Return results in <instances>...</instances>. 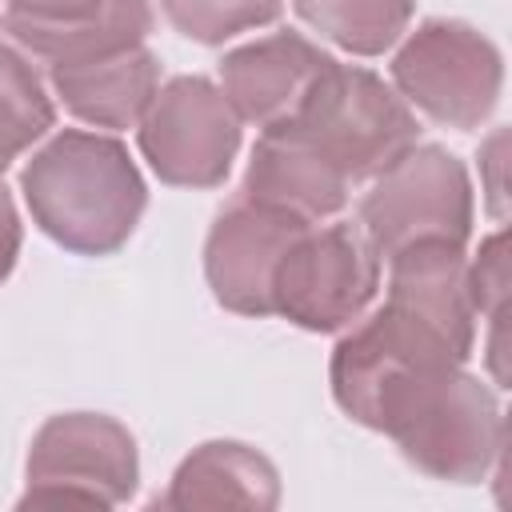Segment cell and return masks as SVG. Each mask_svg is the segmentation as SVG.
Wrapping results in <instances>:
<instances>
[{"mask_svg": "<svg viewBox=\"0 0 512 512\" xmlns=\"http://www.w3.org/2000/svg\"><path fill=\"white\" fill-rule=\"evenodd\" d=\"M32 224L76 256H108L136 232L148 188L116 136L64 128L20 172Z\"/></svg>", "mask_w": 512, "mask_h": 512, "instance_id": "obj_1", "label": "cell"}, {"mask_svg": "<svg viewBox=\"0 0 512 512\" xmlns=\"http://www.w3.org/2000/svg\"><path fill=\"white\" fill-rule=\"evenodd\" d=\"M504 292H508V260H504V232H496L480 244V256L468 264V296L480 316L500 324Z\"/></svg>", "mask_w": 512, "mask_h": 512, "instance_id": "obj_18", "label": "cell"}, {"mask_svg": "<svg viewBox=\"0 0 512 512\" xmlns=\"http://www.w3.org/2000/svg\"><path fill=\"white\" fill-rule=\"evenodd\" d=\"M168 24L196 44H224L280 16L284 0H160Z\"/></svg>", "mask_w": 512, "mask_h": 512, "instance_id": "obj_17", "label": "cell"}, {"mask_svg": "<svg viewBox=\"0 0 512 512\" xmlns=\"http://www.w3.org/2000/svg\"><path fill=\"white\" fill-rule=\"evenodd\" d=\"M472 212L476 200L468 168L440 144H412L372 176V188L360 200V232L384 260L424 240L464 248L472 236Z\"/></svg>", "mask_w": 512, "mask_h": 512, "instance_id": "obj_4", "label": "cell"}, {"mask_svg": "<svg viewBox=\"0 0 512 512\" xmlns=\"http://www.w3.org/2000/svg\"><path fill=\"white\" fill-rule=\"evenodd\" d=\"M104 0H4V16L32 24H72L100 12Z\"/></svg>", "mask_w": 512, "mask_h": 512, "instance_id": "obj_19", "label": "cell"}, {"mask_svg": "<svg viewBox=\"0 0 512 512\" xmlns=\"http://www.w3.org/2000/svg\"><path fill=\"white\" fill-rule=\"evenodd\" d=\"M284 124L300 132L332 168H340L348 184L380 176L392 160L420 144V120L404 96H396L376 72L340 60L324 68L296 116Z\"/></svg>", "mask_w": 512, "mask_h": 512, "instance_id": "obj_3", "label": "cell"}, {"mask_svg": "<svg viewBox=\"0 0 512 512\" xmlns=\"http://www.w3.org/2000/svg\"><path fill=\"white\" fill-rule=\"evenodd\" d=\"M28 504H88L116 508L140 484V456L132 432L104 412H60L40 424L24 460Z\"/></svg>", "mask_w": 512, "mask_h": 512, "instance_id": "obj_6", "label": "cell"}, {"mask_svg": "<svg viewBox=\"0 0 512 512\" xmlns=\"http://www.w3.org/2000/svg\"><path fill=\"white\" fill-rule=\"evenodd\" d=\"M52 92L64 108L96 128H136L160 88V60L148 44L116 48L104 56L48 64Z\"/></svg>", "mask_w": 512, "mask_h": 512, "instance_id": "obj_11", "label": "cell"}, {"mask_svg": "<svg viewBox=\"0 0 512 512\" xmlns=\"http://www.w3.org/2000/svg\"><path fill=\"white\" fill-rule=\"evenodd\" d=\"M160 508H276L280 472L276 464L240 440H208L192 448L168 480V492L156 496Z\"/></svg>", "mask_w": 512, "mask_h": 512, "instance_id": "obj_13", "label": "cell"}, {"mask_svg": "<svg viewBox=\"0 0 512 512\" xmlns=\"http://www.w3.org/2000/svg\"><path fill=\"white\" fill-rule=\"evenodd\" d=\"M372 432L392 436L412 468L448 484H480L504 448L500 400L480 376L464 372V364L392 388Z\"/></svg>", "mask_w": 512, "mask_h": 512, "instance_id": "obj_2", "label": "cell"}, {"mask_svg": "<svg viewBox=\"0 0 512 512\" xmlns=\"http://www.w3.org/2000/svg\"><path fill=\"white\" fill-rule=\"evenodd\" d=\"M312 220L236 196L208 228L204 240V276L220 308L236 316H272V276L280 256Z\"/></svg>", "mask_w": 512, "mask_h": 512, "instance_id": "obj_9", "label": "cell"}, {"mask_svg": "<svg viewBox=\"0 0 512 512\" xmlns=\"http://www.w3.org/2000/svg\"><path fill=\"white\" fill-rule=\"evenodd\" d=\"M136 140L164 184L216 188L240 152V116L208 76H172L140 116Z\"/></svg>", "mask_w": 512, "mask_h": 512, "instance_id": "obj_8", "label": "cell"}, {"mask_svg": "<svg viewBox=\"0 0 512 512\" xmlns=\"http://www.w3.org/2000/svg\"><path fill=\"white\" fill-rule=\"evenodd\" d=\"M4 32L44 64L60 60H84V56H104L116 48L144 44L152 32V4L148 0H104L100 12L88 20L72 24H32V20H12L4 16Z\"/></svg>", "mask_w": 512, "mask_h": 512, "instance_id": "obj_14", "label": "cell"}, {"mask_svg": "<svg viewBox=\"0 0 512 512\" xmlns=\"http://www.w3.org/2000/svg\"><path fill=\"white\" fill-rule=\"evenodd\" d=\"M348 188H352L348 176L332 168L300 132L276 124V128H260L240 192L320 224L348 204Z\"/></svg>", "mask_w": 512, "mask_h": 512, "instance_id": "obj_12", "label": "cell"}, {"mask_svg": "<svg viewBox=\"0 0 512 512\" xmlns=\"http://www.w3.org/2000/svg\"><path fill=\"white\" fill-rule=\"evenodd\" d=\"M380 288V256L352 224H308L272 276V316L304 332H344Z\"/></svg>", "mask_w": 512, "mask_h": 512, "instance_id": "obj_7", "label": "cell"}, {"mask_svg": "<svg viewBox=\"0 0 512 512\" xmlns=\"http://www.w3.org/2000/svg\"><path fill=\"white\" fill-rule=\"evenodd\" d=\"M20 240H24V228H20V212H16V200L8 192V184L0 180V284L12 276L16 268V256H20Z\"/></svg>", "mask_w": 512, "mask_h": 512, "instance_id": "obj_20", "label": "cell"}, {"mask_svg": "<svg viewBox=\"0 0 512 512\" xmlns=\"http://www.w3.org/2000/svg\"><path fill=\"white\" fill-rule=\"evenodd\" d=\"M52 124H56V108L36 68L12 44L0 40V176Z\"/></svg>", "mask_w": 512, "mask_h": 512, "instance_id": "obj_16", "label": "cell"}, {"mask_svg": "<svg viewBox=\"0 0 512 512\" xmlns=\"http://www.w3.org/2000/svg\"><path fill=\"white\" fill-rule=\"evenodd\" d=\"M296 16L352 56L388 52L412 20L416 0H292Z\"/></svg>", "mask_w": 512, "mask_h": 512, "instance_id": "obj_15", "label": "cell"}, {"mask_svg": "<svg viewBox=\"0 0 512 512\" xmlns=\"http://www.w3.org/2000/svg\"><path fill=\"white\" fill-rule=\"evenodd\" d=\"M392 84L404 104H416L444 128H480L504 88L500 48L464 20H424L392 56Z\"/></svg>", "mask_w": 512, "mask_h": 512, "instance_id": "obj_5", "label": "cell"}, {"mask_svg": "<svg viewBox=\"0 0 512 512\" xmlns=\"http://www.w3.org/2000/svg\"><path fill=\"white\" fill-rule=\"evenodd\" d=\"M328 64L332 56L300 32H272L232 48L220 60V92L236 108L240 124L248 120L256 128H276L296 116Z\"/></svg>", "mask_w": 512, "mask_h": 512, "instance_id": "obj_10", "label": "cell"}]
</instances>
